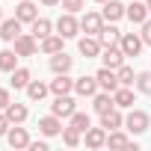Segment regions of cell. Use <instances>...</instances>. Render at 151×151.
<instances>
[{
	"label": "cell",
	"mask_w": 151,
	"mask_h": 151,
	"mask_svg": "<svg viewBox=\"0 0 151 151\" xmlns=\"http://www.w3.org/2000/svg\"><path fill=\"white\" fill-rule=\"evenodd\" d=\"M124 127H127L133 136H139V133H145V130L151 127V116H148L145 110H133V107H130V113L124 116Z\"/></svg>",
	"instance_id": "6da1fadb"
},
{
	"label": "cell",
	"mask_w": 151,
	"mask_h": 151,
	"mask_svg": "<svg viewBox=\"0 0 151 151\" xmlns=\"http://www.w3.org/2000/svg\"><path fill=\"white\" fill-rule=\"evenodd\" d=\"M53 27H56V33H59L62 39H74V36L80 33V21L74 18V12H62Z\"/></svg>",
	"instance_id": "7a4b0ae2"
},
{
	"label": "cell",
	"mask_w": 151,
	"mask_h": 151,
	"mask_svg": "<svg viewBox=\"0 0 151 151\" xmlns=\"http://www.w3.org/2000/svg\"><path fill=\"white\" fill-rule=\"evenodd\" d=\"M50 113H53V116H59V119H71L74 113H77V104H74V98H71V95H56V98H53V104H50Z\"/></svg>",
	"instance_id": "3957f363"
},
{
	"label": "cell",
	"mask_w": 151,
	"mask_h": 151,
	"mask_svg": "<svg viewBox=\"0 0 151 151\" xmlns=\"http://www.w3.org/2000/svg\"><path fill=\"white\" fill-rule=\"evenodd\" d=\"M119 47L124 50V56H139V50L145 47V42H142V36H139V33H122Z\"/></svg>",
	"instance_id": "277c9868"
},
{
	"label": "cell",
	"mask_w": 151,
	"mask_h": 151,
	"mask_svg": "<svg viewBox=\"0 0 151 151\" xmlns=\"http://www.w3.org/2000/svg\"><path fill=\"white\" fill-rule=\"evenodd\" d=\"M12 45H15V53H18V56H33V53L39 50V39H36L33 33H21Z\"/></svg>",
	"instance_id": "5b68a950"
},
{
	"label": "cell",
	"mask_w": 151,
	"mask_h": 151,
	"mask_svg": "<svg viewBox=\"0 0 151 151\" xmlns=\"http://www.w3.org/2000/svg\"><path fill=\"white\" fill-rule=\"evenodd\" d=\"M95 77H98V86H101L104 92H116V89L122 86V83H119L116 68H107V65H104V68H98V71H95Z\"/></svg>",
	"instance_id": "8992f818"
},
{
	"label": "cell",
	"mask_w": 151,
	"mask_h": 151,
	"mask_svg": "<svg viewBox=\"0 0 151 151\" xmlns=\"http://www.w3.org/2000/svg\"><path fill=\"white\" fill-rule=\"evenodd\" d=\"M15 18L21 24H33L39 18V6H36V0H21V3L15 6Z\"/></svg>",
	"instance_id": "52a82bcc"
},
{
	"label": "cell",
	"mask_w": 151,
	"mask_h": 151,
	"mask_svg": "<svg viewBox=\"0 0 151 151\" xmlns=\"http://www.w3.org/2000/svg\"><path fill=\"white\" fill-rule=\"evenodd\" d=\"M101 27H104V15H101V12H86V15L80 18V30H83L86 36H98Z\"/></svg>",
	"instance_id": "ba28073f"
},
{
	"label": "cell",
	"mask_w": 151,
	"mask_h": 151,
	"mask_svg": "<svg viewBox=\"0 0 151 151\" xmlns=\"http://www.w3.org/2000/svg\"><path fill=\"white\" fill-rule=\"evenodd\" d=\"M77 50L86 56V59H95V56H101V50H104V45L98 42V36H83L80 42H77Z\"/></svg>",
	"instance_id": "9c48e42d"
},
{
	"label": "cell",
	"mask_w": 151,
	"mask_h": 151,
	"mask_svg": "<svg viewBox=\"0 0 151 151\" xmlns=\"http://www.w3.org/2000/svg\"><path fill=\"white\" fill-rule=\"evenodd\" d=\"M6 142H9V148H15V151H18V148H30V142H33V139H30L27 127H18V124H15V127H9Z\"/></svg>",
	"instance_id": "30bf717a"
},
{
	"label": "cell",
	"mask_w": 151,
	"mask_h": 151,
	"mask_svg": "<svg viewBox=\"0 0 151 151\" xmlns=\"http://www.w3.org/2000/svg\"><path fill=\"white\" fill-rule=\"evenodd\" d=\"M101 59H104V65L107 68H119V65H124V50L119 47V45H110V47H104L101 50Z\"/></svg>",
	"instance_id": "8fae6325"
},
{
	"label": "cell",
	"mask_w": 151,
	"mask_h": 151,
	"mask_svg": "<svg viewBox=\"0 0 151 151\" xmlns=\"http://www.w3.org/2000/svg\"><path fill=\"white\" fill-rule=\"evenodd\" d=\"M21 36V21L18 18H3V21H0V39H3V42H15Z\"/></svg>",
	"instance_id": "7c38bea8"
},
{
	"label": "cell",
	"mask_w": 151,
	"mask_h": 151,
	"mask_svg": "<svg viewBox=\"0 0 151 151\" xmlns=\"http://www.w3.org/2000/svg\"><path fill=\"white\" fill-rule=\"evenodd\" d=\"M124 12H127V6L122 3V0H107L104 3V21H110V24H116V21H122L124 18Z\"/></svg>",
	"instance_id": "4fadbf2b"
},
{
	"label": "cell",
	"mask_w": 151,
	"mask_h": 151,
	"mask_svg": "<svg viewBox=\"0 0 151 151\" xmlns=\"http://www.w3.org/2000/svg\"><path fill=\"white\" fill-rule=\"evenodd\" d=\"M39 133L42 136H59L62 133V122H59V116H45V119H39Z\"/></svg>",
	"instance_id": "5bb4252c"
},
{
	"label": "cell",
	"mask_w": 151,
	"mask_h": 151,
	"mask_svg": "<svg viewBox=\"0 0 151 151\" xmlns=\"http://www.w3.org/2000/svg\"><path fill=\"white\" fill-rule=\"evenodd\" d=\"M71 68H74V59H71L65 50H59V53L50 56V71H53V74H68Z\"/></svg>",
	"instance_id": "9a60e30c"
},
{
	"label": "cell",
	"mask_w": 151,
	"mask_h": 151,
	"mask_svg": "<svg viewBox=\"0 0 151 151\" xmlns=\"http://www.w3.org/2000/svg\"><path fill=\"white\" fill-rule=\"evenodd\" d=\"M92 107H95V113L101 116V113H110L113 107H116V98H113V92H95L92 95Z\"/></svg>",
	"instance_id": "2e32d148"
},
{
	"label": "cell",
	"mask_w": 151,
	"mask_h": 151,
	"mask_svg": "<svg viewBox=\"0 0 151 151\" xmlns=\"http://www.w3.org/2000/svg\"><path fill=\"white\" fill-rule=\"evenodd\" d=\"M101 127L110 133V130H119V127H124V116L119 113V107H113L110 113H101Z\"/></svg>",
	"instance_id": "e0dca14e"
},
{
	"label": "cell",
	"mask_w": 151,
	"mask_h": 151,
	"mask_svg": "<svg viewBox=\"0 0 151 151\" xmlns=\"http://www.w3.org/2000/svg\"><path fill=\"white\" fill-rule=\"evenodd\" d=\"M98 77H80V80H74V92H77L80 98H92L98 92Z\"/></svg>",
	"instance_id": "ac0fdd59"
},
{
	"label": "cell",
	"mask_w": 151,
	"mask_h": 151,
	"mask_svg": "<svg viewBox=\"0 0 151 151\" xmlns=\"http://www.w3.org/2000/svg\"><path fill=\"white\" fill-rule=\"evenodd\" d=\"M119 39H122V30H119L116 24H104V27H101V33H98V42H101L104 47L119 45Z\"/></svg>",
	"instance_id": "d6986e66"
},
{
	"label": "cell",
	"mask_w": 151,
	"mask_h": 151,
	"mask_svg": "<svg viewBox=\"0 0 151 151\" xmlns=\"http://www.w3.org/2000/svg\"><path fill=\"white\" fill-rule=\"evenodd\" d=\"M50 92L53 95H71L74 92V80L68 74H56V80H50Z\"/></svg>",
	"instance_id": "ffe728a7"
},
{
	"label": "cell",
	"mask_w": 151,
	"mask_h": 151,
	"mask_svg": "<svg viewBox=\"0 0 151 151\" xmlns=\"http://www.w3.org/2000/svg\"><path fill=\"white\" fill-rule=\"evenodd\" d=\"M124 15L130 18V24H142V21H148V15H151V12H148V6H145V3L133 0V3L127 6V12H124Z\"/></svg>",
	"instance_id": "44dd1931"
},
{
	"label": "cell",
	"mask_w": 151,
	"mask_h": 151,
	"mask_svg": "<svg viewBox=\"0 0 151 151\" xmlns=\"http://www.w3.org/2000/svg\"><path fill=\"white\" fill-rule=\"evenodd\" d=\"M62 42H65V39H62L59 33H56V36L50 33L47 39H42V42H39V50H42V53H47V56H53V53H59V50H62Z\"/></svg>",
	"instance_id": "7402d4cb"
},
{
	"label": "cell",
	"mask_w": 151,
	"mask_h": 151,
	"mask_svg": "<svg viewBox=\"0 0 151 151\" xmlns=\"http://www.w3.org/2000/svg\"><path fill=\"white\" fill-rule=\"evenodd\" d=\"M113 98H116V107H119V110H130V107H133V101H136L130 86H119V89L113 92Z\"/></svg>",
	"instance_id": "603a6c76"
},
{
	"label": "cell",
	"mask_w": 151,
	"mask_h": 151,
	"mask_svg": "<svg viewBox=\"0 0 151 151\" xmlns=\"http://www.w3.org/2000/svg\"><path fill=\"white\" fill-rule=\"evenodd\" d=\"M107 145H110V148H133V151H136V142H133L130 136H124L122 130H110V133H107Z\"/></svg>",
	"instance_id": "cb8c5ba5"
},
{
	"label": "cell",
	"mask_w": 151,
	"mask_h": 151,
	"mask_svg": "<svg viewBox=\"0 0 151 151\" xmlns=\"http://www.w3.org/2000/svg\"><path fill=\"white\" fill-rule=\"evenodd\" d=\"M3 113L9 116V122H12V124H24V122H27V116H30V110H27L24 104H12V101H9V107H6Z\"/></svg>",
	"instance_id": "d4e9b609"
},
{
	"label": "cell",
	"mask_w": 151,
	"mask_h": 151,
	"mask_svg": "<svg viewBox=\"0 0 151 151\" xmlns=\"http://www.w3.org/2000/svg\"><path fill=\"white\" fill-rule=\"evenodd\" d=\"M107 145V130L104 127H89L86 130V148H104Z\"/></svg>",
	"instance_id": "484cf974"
},
{
	"label": "cell",
	"mask_w": 151,
	"mask_h": 151,
	"mask_svg": "<svg viewBox=\"0 0 151 151\" xmlns=\"http://www.w3.org/2000/svg\"><path fill=\"white\" fill-rule=\"evenodd\" d=\"M18 59H21V56L15 53V47L0 50V71H9V74H12V71L18 68Z\"/></svg>",
	"instance_id": "4316f807"
},
{
	"label": "cell",
	"mask_w": 151,
	"mask_h": 151,
	"mask_svg": "<svg viewBox=\"0 0 151 151\" xmlns=\"http://www.w3.org/2000/svg\"><path fill=\"white\" fill-rule=\"evenodd\" d=\"M24 92H27V98H30V101H42V98L50 92V83H42V80H30V86H27Z\"/></svg>",
	"instance_id": "83f0119b"
},
{
	"label": "cell",
	"mask_w": 151,
	"mask_h": 151,
	"mask_svg": "<svg viewBox=\"0 0 151 151\" xmlns=\"http://www.w3.org/2000/svg\"><path fill=\"white\" fill-rule=\"evenodd\" d=\"M30 80H33V71H30V68H21V65H18V68L12 71V89H27Z\"/></svg>",
	"instance_id": "f1b7e54d"
},
{
	"label": "cell",
	"mask_w": 151,
	"mask_h": 151,
	"mask_svg": "<svg viewBox=\"0 0 151 151\" xmlns=\"http://www.w3.org/2000/svg\"><path fill=\"white\" fill-rule=\"evenodd\" d=\"M50 33H53V21H50V18H36V21H33V36H36L39 42L47 39Z\"/></svg>",
	"instance_id": "f546056e"
},
{
	"label": "cell",
	"mask_w": 151,
	"mask_h": 151,
	"mask_svg": "<svg viewBox=\"0 0 151 151\" xmlns=\"http://www.w3.org/2000/svg\"><path fill=\"white\" fill-rule=\"evenodd\" d=\"M68 124H71V127H77L80 133H86V130L92 127V116H89V113H74V116L68 119Z\"/></svg>",
	"instance_id": "4dcf8cb0"
},
{
	"label": "cell",
	"mask_w": 151,
	"mask_h": 151,
	"mask_svg": "<svg viewBox=\"0 0 151 151\" xmlns=\"http://www.w3.org/2000/svg\"><path fill=\"white\" fill-rule=\"evenodd\" d=\"M59 136H62V142H65L68 148H77V145H80V130H77V127H71V124H68V127H62V133H59Z\"/></svg>",
	"instance_id": "1f68e13d"
},
{
	"label": "cell",
	"mask_w": 151,
	"mask_h": 151,
	"mask_svg": "<svg viewBox=\"0 0 151 151\" xmlns=\"http://www.w3.org/2000/svg\"><path fill=\"white\" fill-rule=\"evenodd\" d=\"M116 74H119V83H122V86H133V83H136V71H133L130 65H119Z\"/></svg>",
	"instance_id": "d6a6232c"
},
{
	"label": "cell",
	"mask_w": 151,
	"mask_h": 151,
	"mask_svg": "<svg viewBox=\"0 0 151 151\" xmlns=\"http://www.w3.org/2000/svg\"><path fill=\"white\" fill-rule=\"evenodd\" d=\"M133 86H136V92H142V95H151V71H139Z\"/></svg>",
	"instance_id": "836d02e7"
},
{
	"label": "cell",
	"mask_w": 151,
	"mask_h": 151,
	"mask_svg": "<svg viewBox=\"0 0 151 151\" xmlns=\"http://www.w3.org/2000/svg\"><path fill=\"white\" fill-rule=\"evenodd\" d=\"M59 6H62L65 12H74V15H77V12L86 6V0H59Z\"/></svg>",
	"instance_id": "e575fe53"
},
{
	"label": "cell",
	"mask_w": 151,
	"mask_h": 151,
	"mask_svg": "<svg viewBox=\"0 0 151 151\" xmlns=\"http://www.w3.org/2000/svg\"><path fill=\"white\" fill-rule=\"evenodd\" d=\"M139 27H142V33H139V36H142V42H145V45H151V18H148V21H142Z\"/></svg>",
	"instance_id": "d590c367"
},
{
	"label": "cell",
	"mask_w": 151,
	"mask_h": 151,
	"mask_svg": "<svg viewBox=\"0 0 151 151\" xmlns=\"http://www.w3.org/2000/svg\"><path fill=\"white\" fill-rule=\"evenodd\" d=\"M9 127H12V122H9V116L0 110V136H6L9 133Z\"/></svg>",
	"instance_id": "8d00e7d4"
},
{
	"label": "cell",
	"mask_w": 151,
	"mask_h": 151,
	"mask_svg": "<svg viewBox=\"0 0 151 151\" xmlns=\"http://www.w3.org/2000/svg\"><path fill=\"white\" fill-rule=\"evenodd\" d=\"M6 107H9V89L0 86V110H6Z\"/></svg>",
	"instance_id": "74e56055"
},
{
	"label": "cell",
	"mask_w": 151,
	"mask_h": 151,
	"mask_svg": "<svg viewBox=\"0 0 151 151\" xmlns=\"http://www.w3.org/2000/svg\"><path fill=\"white\" fill-rule=\"evenodd\" d=\"M30 151H47V142L45 139H36V142H30Z\"/></svg>",
	"instance_id": "f35d334b"
},
{
	"label": "cell",
	"mask_w": 151,
	"mask_h": 151,
	"mask_svg": "<svg viewBox=\"0 0 151 151\" xmlns=\"http://www.w3.org/2000/svg\"><path fill=\"white\" fill-rule=\"evenodd\" d=\"M42 6H59V0H39Z\"/></svg>",
	"instance_id": "ab89813d"
},
{
	"label": "cell",
	"mask_w": 151,
	"mask_h": 151,
	"mask_svg": "<svg viewBox=\"0 0 151 151\" xmlns=\"http://www.w3.org/2000/svg\"><path fill=\"white\" fill-rule=\"evenodd\" d=\"M145 6H148V12H151V0H145Z\"/></svg>",
	"instance_id": "60d3db41"
},
{
	"label": "cell",
	"mask_w": 151,
	"mask_h": 151,
	"mask_svg": "<svg viewBox=\"0 0 151 151\" xmlns=\"http://www.w3.org/2000/svg\"><path fill=\"white\" fill-rule=\"evenodd\" d=\"M0 21H3V6H0Z\"/></svg>",
	"instance_id": "b9f144b4"
},
{
	"label": "cell",
	"mask_w": 151,
	"mask_h": 151,
	"mask_svg": "<svg viewBox=\"0 0 151 151\" xmlns=\"http://www.w3.org/2000/svg\"><path fill=\"white\" fill-rule=\"evenodd\" d=\"M95 3H107V0H95Z\"/></svg>",
	"instance_id": "7bdbcfd3"
}]
</instances>
